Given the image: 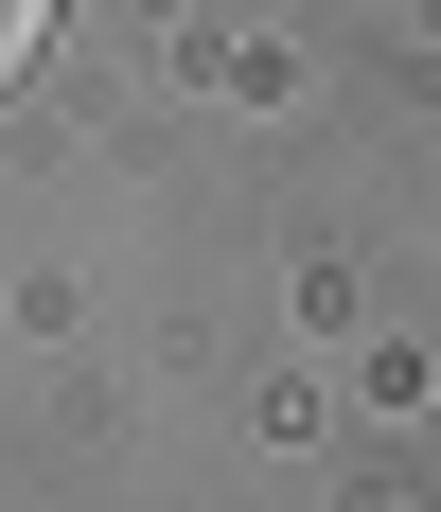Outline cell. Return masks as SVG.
Returning <instances> with one entry per match:
<instances>
[{
    "label": "cell",
    "instance_id": "6da1fadb",
    "mask_svg": "<svg viewBox=\"0 0 441 512\" xmlns=\"http://www.w3.org/2000/svg\"><path fill=\"white\" fill-rule=\"evenodd\" d=\"M36 53H53V0H0V89H18Z\"/></svg>",
    "mask_w": 441,
    "mask_h": 512
}]
</instances>
